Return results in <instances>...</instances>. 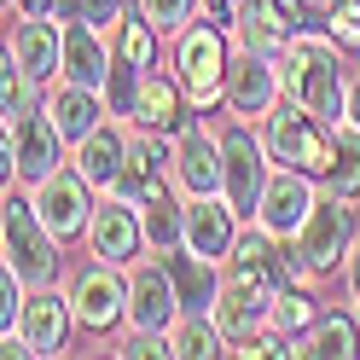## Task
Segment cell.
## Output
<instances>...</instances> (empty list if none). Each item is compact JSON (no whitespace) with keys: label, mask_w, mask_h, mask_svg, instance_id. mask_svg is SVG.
Instances as JSON below:
<instances>
[{"label":"cell","mask_w":360,"mask_h":360,"mask_svg":"<svg viewBox=\"0 0 360 360\" xmlns=\"http://www.w3.org/2000/svg\"><path fill=\"white\" fill-rule=\"evenodd\" d=\"M279 82H285V99L308 105L314 117H326L331 128L343 122V110H349V76H343V64H337V41L297 35L279 53Z\"/></svg>","instance_id":"1"},{"label":"cell","mask_w":360,"mask_h":360,"mask_svg":"<svg viewBox=\"0 0 360 360\" xmlns=\"http://www.w3.org/2000/svg\"><path fill=\"white\" fill-rule=\"evenodd\" d=\"M349 250H354L349 198H331V192H326L320 204L308 210V221L290 233L285 262H290V274H297V279H320V274H331L337 262H349Z\"/></svg>","instance_id":"2"},{"label":"cell","mask_w":360,"mask_h":360,"mask_svg":"<svg viewBox=\"0 0 360 360\" xmlns=\"http://www.w3.org/2000/svg\"><path fill=\"white\" fill-rule=\"evenodd\" d=\"M262 140H267V151H274V163L302 169V174H314V180H326L337 134H331L326 117H314L308 105H297V99L274 105V110L262 117Z\"/></svg>","instance_id":"3"},{"label":"cell","mask_w":360,"mask_h":360,"mask_svg":"<svg viewBox=\"0 0 360 360\" xmlns=\"http://www.w3.org/2000/svg\"><path fill=\"white\" fill-rule=\"evenodd\" d=\"M58 233L41 221V210H35V198H12L6 192V267L24 285H35V290H47L53 279H58Z\"/></svg>","instance_id":"4"},{"label":"cell","mask_w":360,"mask_h":360,"mask_svg":"<svg viewBox=\"0 0 360 360\" xmlns=\"http://www.w3.org/2000/svg\"><path fill=\"white\" fill-rule=\"evenodd\" d=\"M227 41H221V24H198V30H180L174 41V70H180V87L198 110H210L227 99Z\"/></svg>","instance_id":"5"},{"label":"cell","mask_w":360,"mask_h":360,"mask_svg":"<svg viewBox=\"0 0 360 360\" xmlns=\"http://www.w3.org/2000/svg\"><path fill=\"white\" fill-rule=\"evenodd\" d=\"M58 146H64V134L53 128L47 117V105L41 110H24L18 122H6V186H12V174L18 180H30V186H41L53 169H58Z\"/></svg>","instance_id":"6"},{"label":"cell","mask_w":360,"mask_h":360,"mask_svg":"<svg viewBox=\"0 0 360 360\" xmlns=\"http://www.w3.org/2000/svg\"><path fill=\"white\" fill-rule=\"evenodd\" d=\"M308 24V12H302V0H238V12H233V35H238V47H250V53H285L290 41L302 35Z\"/></svg>","instance_id":"7"},{"label":"cell","mask_w":360,"mask_h":360,"mask_svg":"<svg viewBox=\"0 0 360 360\" xmlns=\"http://www.w3.org/2000/svg\"><path fill=\"white\" fill-rule=\"evenodd\" d=\"M221 157H227V204L238 215H256L262 210V192H267V140H256L250 128H227L221 134Z\"/></svg>","instance_id":"8"},{"label":"cell","mask_w":360,"mask_h":360,"mask_svg":"<svg viewBox=\"0 0 360 360\" xmlns=\"http://www.w3.org/2000/svg\"><path fill=\"white\" fill-rule=\"evenodd\" d=\"M227 262H233V279H238V285H250L267 308H274V297H279L290 279H297V274H290V262H285V250H279V238L267 233L262 221H256L250 233H238V244H233V256H227Z\"/></svg>","instance_id":"9"},{"label":"cell","mask_w":360,"mask_h":360,"mask_svg":"<svg viewBox=\"0 0 360 360\" xmlns=\"http://www.w3.org/2000/svg\"><path fill=\"white\" fill-rule=\"evenodd\" d=\"M87 244H94V256L110 262V267H122L140 256V244H146V221H140V204L122 192H110L105 204H94V221H87Z\"/></svg>","instance_id":"10"},{"label":"cell","mask_w":360,"mask_h":360,"mask_svg":"<svg viewBox=\"0 0 360 360\" xmlns=\"http://www.w3.org/2000/svg\"><path fill=\"white\" fill-rule=\"evenodd\" d=\"M174 186L186 198H215L227 192V157H221V140L204 128H180L174 134Z\"/></svg>","instance_id":"11"},{"label":"cell","mask_w":360,"mask_h":360,"mask_svg":"<svg viewBox=\"0 0 360 360\" xmlns=\"http://www.w3.org/2000/svg\"><path fill=\"white\" fill-rule=\"evenodd\" d=\"M70 308L87 331H110L117 320H128V285L117 279L110 262H94L70 279Z\"/></svg>","instance_id":"12"},{"label":"cell","mask_w":360,"mask_h":360,"mask_svg":"<svg viewBox=\"0 0 360 360\" xmlns=\"http://www.w3.org/2000/svg\"><path fill=\"white\" fill-rule=\"evenodd\" d=\"M58 30H64V64H58V76L76 82V87L105 94V87H110V70H117V53L105 47L99 24H87V18H64Z\"/></svg>","instance_id":"13"},{"label":"cell","mask_w":360,"mask_h":360,"mask_svg":"<svg viewBox=\"0 0 360 360\" xmlns=\"http://www.w3.org/2000/svg\"><path fill=\"white\" fill-rule=\"evenodd\" d=\"M180 290L169 279V262H151V267H134L128 274V326L134 331H169L180 320Z\"/></svg>","instance_id":"14"},{"label":"cell","mask_w":360,"mask_h":360,"mask_svg":"<svg viewBox=\"0 0 360 360\" xmlns=\"http://www.w3.org/2000/svg\"><path fill=\"white\" fill-rule=\"evenodd\" d=\"M320 204V198H314V174H302V169H274L267 174V192H262V210H256V221L274 238H290L308 221V210Z\"/></svg>","instance_id":"15"},{"label":"cell","mask_w":360,"mask_h":360,"mask_svg":"<svg viewBox=\"0 0 360 360\" xmlns=\"http://www.w3.org/2000/svg\"><path fill=\"white\" fill-rule=\"evenodd\" d=\"M279 64L267 53H250L238 47V58L227 64V105L238 110V117H267V110L279 105Z\"/></svg>","instance_id":"16"},{"label":"cell","mask_w":360,"mask_h":360,"mask_svg":"<svg viewBox=\"0 0 360 360\" xmlns=\"http://www.w3.org/2000/svg\"><path fill=\"white\" fill-rule=\"evenodd\" d=\"M35 210H41V221H47L58 238L87 233V221H94V204H87V174H82V169H76V174L53 169V174L35 186Z\"/></svg>","instance_id":"17"},{"label":"cell","mask_w":360,"mask_h":360,"mask_svg":"<svg viewBox=\"0 0 360 360\" xmlns=\"http://www.w3.org/2000/svg\"><path fill=\"white\" fill-rule=\"evenodd\" d=\"M233 244H238V210L227 204V192L192 198V210H186V250L210 256V262H227Z\"/></svg>","instance_id":"18"},{"label":"cell","mask_w":360,"mask_h":360,"mask_svg":"<svg viewBox=\"0 0 360 360\" xmlns=\"http://www.w3.org/2000/svg\"><path fill=\"white\" fill-rule=\"evenodd\" d=\"M70 302H58L53 290H35V297H24V314H18V326L6 337H18L30 354H58L64 349V331H70Z\"/></svg>","instance_id":"19"},{"label":"cell","mask_w":360,"mask_h":360,"mask_svg":"<svg viewBox=\"0 0 360 360\" xmlns=\"http://www.w3.org/2000/svg\"><path fill=\"white\" fill-rule=\"evenodd\" d=\"M174 163V151L163 146V134L157 128H140L128 140V163H122V180H117V192L134 198V204H151V198H163V180H157V169Z\"/></svg>","instance_id":"20"},{"label":"cell","mask_w":360,"mask_h":360,"mask_svg":"<svg viewBox=\"0 0 360 360\" xmlns=\"http://www.w3.org/2000/svg\"><path fill=\"white\" fill-rule=\"evenodd\" d=\"M221 262H210V256H198V250H169V279H174V290H180V308L186 314H210L215 308V297H221V274H215Z\"/></svg>","instance_id":"21"},{"label":"cell","mask_w":360,"mask_h":360,"mask_svg":"<svg viewBox=\"0 0 360 360\" xmlns=\"http://www.w3.org/2000/svg\"><path fill=\"white\" fill-rule=\"evenodd\" d=\"M35 82H47L58 64H64V30H53L47 18H24V24L12 30V47H6Z\"/></svg>","instance_id":"22"},{"label":"cell","mask_w":360,"mask_h":360,"mask_svg":"<svg viewBox=\"0 0 360 360\" xmlns=\"http://www.w3.org/2000/svg\"><path fill=\"white\" fill-rule=\"evenodd\" d=\"M122 163H128V134H117V128H94L76 146V169L87 174V186H99V192H117Z\"/></svg>","instance_id":"23"},{"label":"cell","mask_w":360,"mask_h":360,"mask_svg":"<svg viewBox=\"0 0 360 360\" xmlns=\"http://www.w3.org/2000/svg\"><path fill=\"white\" fill-rule=\"evenodd\" d=\"M47 117H53V128L64 134V146H82L87 134L99 128V117H105V105H99V94H94V87L58 82V94L47 99Z\"/></svg>","instance_id":"24"},{"label":"cell","mask_w":360,"mask_h":360,"mask_svg":"<svg viewBox=\"0 0 360 360\" xmlns=\"http://www.w3.org/2000/svg\"><path fill=\"white\" fill-rule=\"evenodd\" d=\"M180 94H186L180 82L146 70L140 94H134V122H140V128H157V134H180V128H186V105H180Z\"/></svg>","instance_id":"25"},{"label":"cell","mask_w":360,"mask_h":360,"mask_svg":"<svg viewBox=\"0 0 360 360\" xmlns=\"http://www.w3.org/2000/svg\"><path fill=\"white\" fill-rule=\"evenodd\" d=\"M215 326H221V337H227V343H244V337H250L262 320H267V302L256 297L250 285H238V279H227L221 285V297H215Z\"/></svg>","instance_id":"26"},{"label":"cell","mask_w":360,"mask_h":360,"mask_svg":"<svg viewBox=\"0 0 360 360\" xmlns=\"http://www.w3.org/2000/svg\"><path fill=\"white\" fill-rule=\"evenodd\" d=\"M297 354L302 360H349V354H360V326L349 314H320L314 331L297 337Z\"/></svg>","instance_id":"27"},{"label":"cell","mask_w":360,"mask_h":360,"mask_svg":"<svg viewBox=\"0 0 360 360\" xmlns=\"http://www.w3.org/2000/svg\"><path fill=\"white\" fill-rule=\"evenodd\" d=\"M110 53H117V70H110V76H146L151 70V53H157V24L146 12H122Z\"/></svg>","instance_id":"28"},{"label":"cell","mask_w":360,"mask_h":360,"mask_svg":"<svg viewBox=\"0 0 360 360\" xmlns=\"http://www.w3.org/2000/svg\"><path fill=\"white\" fill-rule=\"evenodd\" d=\"M326 192L331 198H360V128L343 122L337 128V146H331V169H326Z\"/></svg>","instance_id":"29"},{"label":"cell","mask_w":360,"mask_h":360,"mask_svg":"<svg viewBox=\"0 0 360 360\" xmlns=\"http://www.w3.org/2000/svg\"><path fill=\"white\" fill-rule=\"evenodd\" d=\"M140 221H146V244L151 256H169L186 244V210H174L169 198H151V204H140Z\"/></svg>","instance_id":"30"},{"label":"cell","mask_w":360,"mask_h":360,"mask_svg":"<svg viewBox=\"0 0 360 360\" xmlns=\"http://www.w3.org/2000/svg\"><path fill=\"white\" fill-rule=\"evenodd\" d=\"M169 343H174V354H186V360L227 354V337H221L215 314H210V320H204V314H186V320H174V326H169Z\"/></svg>","instance_id":"31"},{"label":"cell","mask_w":360,"mask_h":360,"mask_svg":"<svg viewBox=\"0 0 360 360\" xmlns=\"http://www.w3.org/2000/svg\"><path fill=\"white\" fill-rule=\"evenodd\" d=\"M267 320H274L285 337H302L314 320H320V308H314V297H308V290H279V297H274V308H267Z\"/></svg>","instance_id":"32"},{"label":"cell","mask_w":360,"mask_h":360,"mask_svg":"<svg viewBox=\"0 0 360 360\" xmlns=\"http://www.w3.org/2000/svg\"><path fill=\"white\" fill-rule=\"evenodd\" d=\"M326 24H331L337 47L360 53V0H326Z\"/></svg>","instance_id":"33"},{"label":"cell","mask_w":360,"mask_h":360,"mask_svg":"<svg viewBox=\"0 0 360 360\" xmlns=\"http://www.w3.org/2000/svg\"><path fill=\"white\" fill-rule=\"evenodd\" d=\"M233 354H244V360H267V354H297V343H290V337H285L279 326H274V331H262V326H256V331L244 337V343H238Z\"/></svg>","instance_id":"34"},{"label":"cell","mask_w":360,"mask_h":360,"mask_svg":"<svg viewBox=\"0 0 360 360\" xmlns=\"http://www.w3.org/2000/svg\"><path fill=\"white\" fill-rule=\"evenodd\" d=\"M140 12L151 18L157 30H180V24H192L198 0H140Z\"/></svg>","instance_id":"35"},{"label":"cell","mask_w":360,"mask_h":360,"mask_svg":"<svg viewBox=\"0 0 360 360\" xmlns=\"http://www.w3.org/2000/svg\"><path fill=\"white\" fill-rule=\"evenodd\" d=\"M128 0H64V18H87V24H122Z\"/></svg>","instance_id":"36"},{"label":"cell","mask_w":360,"mask_h":360,"mask_svg":"<svg viewBox=\"0 0 360 360\" xmlns=\"http://www.w3.org/2000/svg\"><path fill=\"white\" fill-rule=\"evenodd\" d=\"M233 12H238V0H198V18H210L221 30H233Z\"/></svg>","instance_id":"37"},{"label":"cell","mask_w":360,"mask_h":360,"mask_svg":"<svg viewBox=\"0 0 360 360\" xmlns=\"http://www.w3.org/2000/svg\"><path fill=\"white\" fill-rule=\"evenodd\" d=\"M349 297H354V308H360V244L349 250Z\"/></svg>","instance_id":"38"},{"label":"cell","mask_w":360,"mask_h":360,"mask_svg":"<svg viewBox=\"0 0 360 360\" xmlns=\"http://www.w3.org/2000/svg\"><path fill=\"white\" fill-rule=\"evenodd\" d=\"M343 122L360 128V76H349V110H343Z\"/></svg>","instance_id":"39"},{"label":"cell","mask_w":360,"mask_h":360,"mask_svg":"<svg viewBox=\"0 0 360 360\" xmlns=\"http://www.w3.org/2000/svg\"><path fill=\"white\" fill-rule=\"evenodd\" d=\"M58 6V0H18V12H24V18H47Z\"/></svg>","instance_id":"40"}]
</instances>
